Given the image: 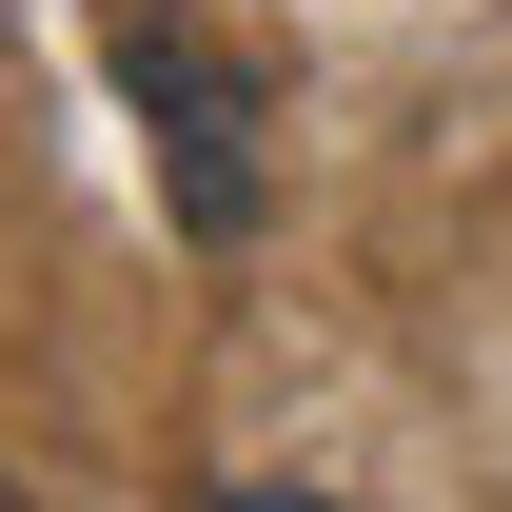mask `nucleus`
Masks as SVG:
<instances>
[{"mask_svg": "<svg viewBox=\"0 0 512 512\" xmlns=\"http://www.w3.org/2000/svg\"><path fill=\"white\" fill-rule=\"evenodd\" d=\"M217 512H335V493H217Z\"/></svg>", "mask_w": 512, "mask_h": 512, "instance_id": "obj_2", "label": "nucleus"}, {"mask_svg": "<svg viewBox=\"0 0 512 512\" xmlns=\"http://www.w3.org/2000/svg\"><path fill=\"white\" fill-rule=\"evenodd\" d=\"M119 79L158 99L178 217H197V237H256V99H237V60H217L197 20H158V0H138V20H119Z\"/></svg>", "mask_w": 512, "mask_h": 512, "instance_id": "obj_1", "label": "nucleus"}, {"mask_svg": "<svg viewBox=\"0 0 512 512\" xmlns=\"http://www.w3.org/2000/svg\"><path fill=\"white\" fill-rule=\"evenodd\" d=\"M0 512H40V493H20V473H0Z\"/></svg>", "mask_w": 512, "mask_h": 512, "instance_id": "obj_3", "label": "nucleus"}]
</instances>
